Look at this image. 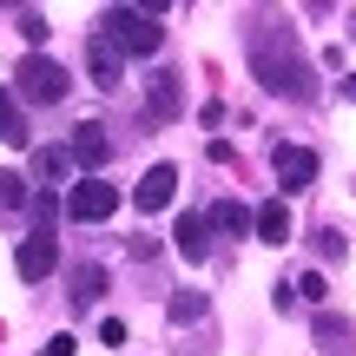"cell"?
I'll return each instance as SVG.
<instances>
[{
  "mask_svg": "<svg viewBox=\"0 0 356 356\" xmlns=\"http://www.w3.org/2000/svg\"><path fill=\"white\" fill-rule=\"evenodd\" d=\"M53 218H60V198H53V191H33V231L53 238Z\"/></svg>",
  "mask_w": 356,
  "mask_h": 356,
  "instance_id": "obj_19",
  "label": "cell"
},
{
  "mask_svg": "<svg viewBox=\"0 0 356 356\" xmlns=\"http://www.w3.org/2000/svg\"><path fill=\"white\" fill-rule=\"evenodd\" d=\"M0 139L7 145H26L33 132H26V113H20V99H13L7 86H0Z\"/></svg>",
  "mask_w": 356,
  "mask_h": 356,
  "instance_id": "obj_16",
  "label": "cell"
},
{
  "mask_svg": "<svg viewBox=\"0 0 356 356\" xmlns=\"http://www.w3.org/2000/svg\"><path fill=\"white\" fill-rule=\"evenodd\" d=\"M350 33H356V26H350Z\"/></svg>",
  "mask_w": 356,
  "mask_h": 356,
  "instance_id": "obj_25",
  "label": "cell"
},
{
  "mask_svg": "<svg viewBox=\"0 0 356 356\" xmlns=\"http://www.w3.org/2000/svg\"><path fill=\"white\" fill-rule=\"evenodd\" d=\"M119 211V191L106 185V178H79L73 191H66V218L73 225H99V218H113Z\"/></svg>",
  "mask_w": 356,
  "mask_h": 356,
  "instance_id": "obj_5",
  "label": "cell"
},
{
  "mask_svg": "<svg viewBox=\"0 0 356 356\" xmlns=\"http://www.w3.org/2000/svg\"><path fill=\"white\" fill-rule=\"evenodd\" d=\"M172 198H178V172L172 165H152L139 185H132V204H139V211H165Z\"/></svg>",
  "mask_w": 356,
  "mask_h": 356,
  "instance_id": "obj_10",
  "label": "cell"
},
{
  "mask_svg": "<svg viewBox=\"0 0 356 356\" xmlns=\"http://www.w3.org/2000/svg\"><path fill=\"white\" fill-rule=\"evenodd\" d=\"M60 264V244L47 238V231H33V238H20V251H13V270H20L26 284H40L47 270Z\"/></svg>",
  "mask_w": 356,
  "mask_h": 356,
  "instance_id": "obj_8",
  "label": "cell"
},
{
  "mask_svg": "<svg viewBox=\"0 0 356 356\" xmlns=\"http://www.w3.org/2000/svg\"><path fill=\"white\" fill-rule=\"evenodd\" d=\"M119 66H126V60L92 33V40H86V73H92V86H119Z\"/></svg>",
  "mask_w": 356,
  "mask_h": 356,
  "instance_id": "obj_14",
  "label": "cell"
},
{
  "mask_svg": "<svg viewBox=\"0 0 356 356\" xmlns=\"http://www.w3.org/2000/svg\"><path fill=\"white\" fill-rule=\"evenodd\" d=\"M191 317H204V291H178L172 297V323H191Z\"/></svg>",
  "mask_w": 356,
  "mask_h": 356,
  "instance_id": "obj_20",
  "label": "cell"
},
{
  "mask_svg": "<svg viewBox=\"0 0 356 356\" xmlns=\"http://www.w3.org/2000/svg\"><path fill=\"white\" fill-rule=\"evenodd\" d=\"M66 152H73V165H86V178L106 165V159H113V139H106V126H73V139H66Z\"/></svg>",
  "mask_w": 356,
  "mask_h": 356,
  "instance_id": "obj_9",
  "label": "cell"
},
{
  "mask_svg": "<svg viewBox=\"0 0 356 356\" xmlns=\"http://www.w3.org/2000/svg\"><path fill=\"white\" fill-rule=\"evenodd\" d=\"M270 172H277L284 198H297V191H310V185H317V152L284 139V145H270Z\"/></svg>",
  "mask_w": 356,
  "mask_h": 356,
  "instance_id": "obj_4",
  "label": "cell"
},
{
  "mask_svg": "<svg viewBox=\"0 0 356 356\" xmlns=\"http://www.w3.org/2000/svg\"><path fill=\"white\" fill-rule=\"evenodd\" d=\"M244 60H251V79L277 99H310L317 79H310L304 40L284 13H244Z\"/></svg>",
  "mask_w": 356,
  "mask_h": 356,
  "instance_id": "obj_1",
  "label": "cell"
},
{
  "mask_svg": "<svg viewBox=\"0 0 356 356\" xmlns=\"http://www.w3.org/2000/svg\"><path fill=\"white\" fill-rule=\"evenodd\" d=\"M20 33H26V40H33V47H40V40H47V13H33V7H20Z\"/></svg>",
  "mask_w": 356,
  "mask_h": 356,
  "instance_id": "obj_22",
  "label": "cell"
},
{
  "mask_svg": "<svg viewBox=\"0 0 356 356\" xmlns=\"http://www.w3.org/2000/svg\"><path fill=\"white\" fill-rule=\"evenodd\" d=\"M13 79H20V99H33V106H60L66 92H73V73H66L60 60H47V53H26Z\"/></svg>",
  "mask_w": 356,
  "mask_h": 356,
  "instance_id": "obj_3",
  "label": "cell"
},
{
  "mask_svg": "<svg viewBox=\"0 0 356 356\" xmlns=\"http://www.w3.org/2000/svg\"><path fill=\"white\" fill-rule=\"evenodd\" d=\"M317 350L323 356H350L356 350V323L337 317V310H323V317H317Z\"/></svg>",
  "mask_w": 356,
  "mask_h": 356,
  "instance_id": "obj_11",
  "label": "cell"
},
{
  "mask_svg": "<svg viewBox=\"0 0 356 356\" xmlns=\"http://www.w3.org/2000/svg\"><path fill=\"white\" fill-rule=\"evenodd\" d=\"M317 257H343V231H317Z\"/></svg>",
  "mask_w": 356,
  "mask_h": 356,
  "instance_id": "obj_23",
  "label": "cell"
},
{
  "mask_svg": "<svg viewBox=\"0 0 356 356\" xmlns=\"http://www.w3.org/2000/svg\"><path fill=\"white\" fill-rule=\"evenodd\" d=\"M40 356H73V337H47V343H40Z\"/></svg>",
  "mask_w": 356,
  "mask_h": 356,
  "instance_id": "obj_24",
  "label": "cell"
},
{
  "mask_svg": "<svg viewBox=\"0 0 356 356\" xmlns=\"http://www.w3.org/2000/svg\"><path fill=\"white\" fill-rule=\"evenodd\" d=\"M66 297H73V310H92L106 297V264H73V291Z\"/></svg>",
  "mask_w": 356,
  "mask_h": 356,
  "instance_id": "obj_13",
  "label": "cell"
},
{
  "mask_svg": "<svg viewBox=\"0 0 356 356\" xmlns=\"http://www.w3.org/2000/svg\"><path fill=\"white\" fill-rule=\"evenodd\" d=\"M145 106H152V119H159V126H172V119L185 113V79H178L172 66H159V73L145 79Z\"/></svg>",
  "mask_w": 356,
  "mask_h": 356,
  "instance_id": "obj_7",
  "label": "cell"
},
{
  "mask_svg": "<svg viewBox=\"0 0 356 356\" xmlns=\"http://www.w3.org/2000/svg\"><path fill=\"white\" fill-rule=\"evenodd\" d=\"M211 231H231V238H244V231H251V211H244L238 198H218V204H211Z\"/></svg>",
  "mask_w": 356,
  "mask_h": 356,
  "instance_id": "obj_17",
  "label": "cell"
},
{
  "mask_svg": "<svg viewBox=\"0 0 356 356\" xmlns=\"http://www.w3.org/2000/svg\"><path fill=\"white\" fill-rule=\"evenodd\" d=\"M291 284H297V291H304V297H310V304H323V297H330V284H323V277H317V270H304V277H291Z\"/></svg>",
  "mask_w": 356,
  "mask_h": 356,
  "instance_id": "obj_21",
  "label": "cell"
},
{
  "mask_svg": "<svg viewBox=\"0 0 356 356\" xmlns=\"http://www.w3.org/2000/svg\"><path fill=\"white\" fill-rule=\"evenodd\" d=\"M66 172H73V152H66V145H47V152H33V178H40V191H53Z\"/></svg>",
  "mask_w": 356,
  "mask_h": 356,
  "instance_id": "obj_15",
  "label": "cell"
},
{
  "mask_svg": "<svg viewBox=\"0 0 356 356\" xmlns=\"http://www.w3.org/2000/svg\"><path fill=\"white\" fill-rule=\"evenodd\" d=\"M20 204H33L26 178H20V172H0V211H20Z\"/></svg>",
  "mask_w": 356,
  "mask_h": 356,
  "instance_id": "obj_18",
  "label": "cell"
},
{
  "mask_svg": "<svg viewBox=\"0 0 356 356\" xmlns=\"http://www.w3.org/2000/svg\"><path fill=\"white\" fill-rule=\"evenodd\" d=\"M99 40L119 53V60H145V53L165 47V26H159V13H145V7H106L99 13Z\"/></svg>",
  "mask_w": 356,
  "mask_h": 356,
  "instance_id": "obj_2",
  "label": "cell"
},
{
  "mask_svg": "<svg viewBox=\"0 0 356 356\" xmlns=\"http://www.w3.org/2000/svg\"><path fill=\"white\" fill-rule=\"evenodd\" d=\"M172 244H178V257H185V264H204V257H211V211H178Z\"/></svg>",
  "mask_w": 356,
  "mask_h": 356,
  "instance_id": "obj_6",
  "label": "cell"
},
{
  "mask_svg": "<svg viewBox=\"0 0 356 356\" xmlns=\"http://www.w3.org/2000/svg\"><path fill=\"white\" fill-rule=\"evenodd\" d=\"M251 225H257V238H264V244H291V204H284V198L257 204V211H251Z\"/></svg>",
  "mask_w": 356,
  "mask_h": 356,
  "instance_id": "obj_12",
  "label": "cell"
}]
</instances>
